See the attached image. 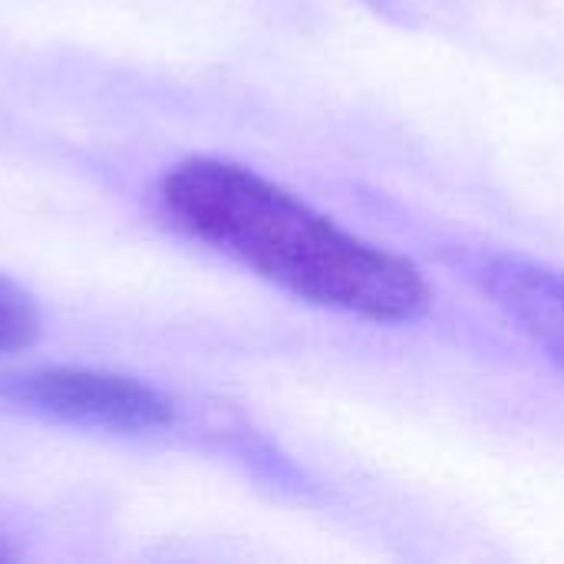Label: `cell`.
<instances>
[{
    "label": "cell",
    "mask_w": 564,
    "mask_h": 564,
    "mask_svg": "<svg viewBox=\"0 0 564 564\" xmlns=\"http://www.w3.org/2000/svg\"><path fill=\"white\" fill-rule=\"evenodd\" d=\"M162 205L192 238L314 307L373 324L416 321L430 307V284L413 261L241 162H178L162 178Z\"/></svg>",
    "instance_id": "6da1fadb"
},
{
    "label": "cell",
    "mask_w": 564,
    "mask_h": 564,
    "mask_svg": "<svg viewBox=\"0 0 564 564\" xmlns=\"http://www.w3.org/2000/svg\"><path fill=\"white\" fill-rule=\"evenodd\" d=\"M0 403L63 426L145 433L172 423V403L149 383L106 370L46 367L0 377Z\"/></svg>",
    "instance_id": "7a4b0ae2"
},
{
    "label": "cell",
    "mask_w": 564,
    "mask_h": 564,
    "mask_svg": "<svg viewBox=\"0 0 564 564\" xmlns=\"http://www.w3.org/2000/svg\"><path fill=\"white\" fill-rule=\"evenodd\" d=\"M466 278L564 370V271L516 251H466Z\"/></svg>",
    "instance_id": "3957f363"
},
{
    "label": "cell",
    "mask_w": 564,
    "mask_h": 564,
    "mask_svg": "<svg viewBox=\"0 0 564 564\" xmlns=\"http://www.w3.org/2000/svg\"><path fill=\"white\" fill-rule=\"evenodd\" d=\"M43 317L36 301L7 274H0V357L30 347L40 337Z\"/></svg>",
    "instance_id": "277c9868"
},
{
    "label": "cell",
    "mask_w": 564,
    "mask_h": 564,
    "mask_svg": "<svg viewBox=\"0 0 564 564\" xmlns=\"http://www.w3.org/2000/svg\"><path fill=\"white\" fill-rule=\"evenodd\" d=\"M17 558V549L10 545V535L0 529V562H13Z\"/></svg>",
    "instance_id": "5b68a950"
}]
</instances>
